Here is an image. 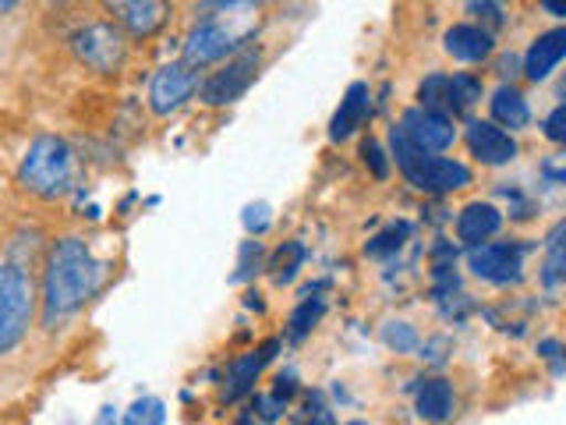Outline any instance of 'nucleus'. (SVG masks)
Segmentation results:
<instances>
[{"mask_svg": "<svg viewBox=\"0 0 566 425\" xmlns=\"http://www.w3.org/2000/svg\"><path fill=\"white\" fill-rule=\"evenodd\" d=\"M106 266L82 238H61L50 245L43 262V323L57 326L96 298Z\"/></svg>", "mask_w": 566, "mask_h": 425, "instance_id": "nucleus-1", "label": "nucleus"}, {"mask_svg": "<svg viewBox=\"0 0 566 425\" xmlns=\"http://www.w3.org/2000/svg\"><path fill=\"white\" fill-rule=\"evenodd\" d=\"M75 153L57 135H40L25 149L18 167V185L32 191L35 199H61L75 188Z\"/></svg>", "mask_w": 566, "mask_h": 425, "instance_id": "nucleus-2", "label": "nucleus"}, {"mask_svg": "<svg viewBox=\"0 0 566 425\" xmlns=\"http://www.w3.org/2000/svg\"><path fill=\"white\" fill-rule=\"evenodd\" d=\"M389 146H394V159L397 167L403 170V177L411 182L418 191H436V195H447V191H460L471 185V170L468 164L450 156H436V153H421L415 149L411 142L403 138L400 128L389 132Z\"/></svg>", "mask_w": 566, "mask_h": 425, "instance_id": "nucleus-3", "label": "nucleus"}, {"mask_svg": "<svg viewBox=\"0 0 566 425\" xmlns=\"http://www.w3.org/2000/svg\"><path fill=\"white\" fill-rule=\"evenodd\" d=\"M35 315V288L25 270L0 262V354L25 341Z\"/></svg>", "mask_w": 566, "mask_h": 425, "instance_id": "nucleus-4", "label": "nucleus"}, {"mask_svg": "<svg viewBox=\"0 0 566 425\" xmlns=\"http://www.w3.org/2000/svg\"><path fill=\"white\" fill-rule=\"evenodd\" d=\"M71 46H75V58L85 68L99 71V75H114V71H120L124 53H128V46H124V32L111 22H88L85 29L71 35Z\"/></svg>", "mask_w": 566, "mask_h": 425, "instance_id": "nucleus-5", "label": "nucleus"}, {"mask_svg": "<svg viewBox=\"0 0 566 425\" xmlns=\"http://www.w3.org/2000/svg\"><path fill=\"white\" fill-rule=\"evenodd\" d=\"M468 266L489 283H517L524 273V248L517 241H482L471 248Z\"/></svg>", "mask_w": 566, "mask_h": 425, "instance_id": "nucleus-6", "label": "nucleus"}, {"mask_svg": "<svg viewBox=\"0 0 566 425\" xmlns=\"http://www.w3.org/2000/svg\"><path fill=\"white\" fill-rule=\"evenodd\" d=\"M259 71V50H244L238 58H230L220 71H212V75L202 82V100L209 106H227L234 103L248 93V85H252Z\"/></svg>", "mask_w": 566, "mask_h": 425, "instance_id": "nucleus-7", "label": "nucleus"}, {"mask_svg": "<svg viewBox=\"0 0 566 425\" xmlns=\"http://www.w3.org/2000/svg\"><path fill=\"white\" fill-rule=\"evenodd\" d=\"M103 8L114 25L135 40H149L170 18V0H103Z\"/></svg>", "mask_w": 566, "mask_h": 425, "instance_id": "nucleus-8", "label": "nucleus"}, {"mask_svg": "<svg viewBox=\"0 0 566 425\" xmlns=\"http://www.w3.org/2000/svg\"><path fill=\"white\" fill-rule=\"evenodd\" d=\"M241 40H244L241 32L227 29L223 22L212 18V22H202V25L191 29V35L185 40V61L181 64H188L191 71L206 68V64H217V61L230 58V53L241 46Z\"/></svg>", "mask_w": 566, "mask_h": 425, "instance_id": "nucleus-9", "label": "nucleus"}, {"mask_svg": "<svg viewBox=\"0 0 566 425\" xmlns=\"http://www.w3.org/2000/svg\"><path fill=\"white\" fill-rule=\"evenodd\" d=\"M400 132L421 153H447L453 142H457L453 117L450 114H439V111H424V106H415V111L403 114Z\"/></svg>", "mask_w": 566, "mask_h": 425, "instance_id": "nucleus-10", "label": "nucleus"}, {"mask_svg": "<svg viewBox=\"0 0 566 425\" xmlns=\"http://www.w3.org/2000/svg\"><path fill=\"white\" fill-rule=\"evenodd\" d=\"M199 89V79H195V71L188 64H164L153 75L149 82V106L153 114L159 117H170L174 111H181V106L191 100V93Z\"/></svg>", "mask_w": 566, "mask_h": 425, "instance_id": "nucleus-11", "label": "nucleus"}, {"mask_svg": "<svg viewBox=\"0 0 566 425\" xmlns=\"http://www.w3.org/2000/svg\"><path fill=\"white\" fill-rule=\"evenodd\" d=\"M468 146H471V156L485 167H506L517 159V138L492 121L468 124Z\"/></svg>", "mask_w": 566, "mask_h": 425, "instance_id": "nucleus-12", "label": "nucleus"}, {"mask_svg": "<svg viewBox=\"0 0 566 425\" xmlns=\"http://www.w3.org/2000/svg\"><path fill=\"white\" fill-rule=\"evenodd\" d=\"M442 46H447V53L453 61H464V64H482L492 58V29L485 25H450L447 35H442Z\"/></svg>", "mask_w": 566, "mask_h": 425, "instance_id": "nucleus-13", "label": "nucleus"}, {"mask_svg": "<svg viewBox=\"0 0 566 425\" xmlns=\"http://www.w3.org/2000/svg\"><path fill=\"white\" fill-rule=\"evenodd\" d=\"M563 58H566V29L542 32L524 53V75L531 82H545L559 68Z\"/></svg>", "mask_w": 566, "mask_h": 425, "instance_id": "nucleus-14", "label": "nucleus"}, {"mask_svg": "<svg viewBox=\"0 0 566 425\" xmlns=\"http://www.w3.org/2000/svg\"><path fill=\"white\" fill-rule=\"evenodd\" d=\"M500 227H503V212L492 203H471L460 209V217H457V238L474 248L489 241L492 235H500Z\"/></svg>", "mask_w": 566, "mask_h": 425, "instance_id": "nucleus-15", "label": "nucleus"}, {"mask_svg": "<svg viewBox=\"0 0 566 425\" xmlns=\"http://www.w3.org/2000/svg\"><path fill=\"white\" fill-rule=\"evenodd\" d=\"M365 117H368V85L365 82H350L344 100H340V106H336L333 121H329V138L333 142L350 138L354 132L361 128Z\"/></svg>", "mask_w": 566, "mask_h": 425, "instance_id": "nucleus-16", "label": "nucleus"}, {"mask_svg": "<svg viewBox=\"0 0 566 425\" xmlns=\"http://www.w3.org/2000/svg\"><path fill=\"white\" fill-rule=\"evenodd\" d=\"M492 106V124H500V128H510L517 132L524 128V124L531 121V111H527V100L517 85H500L489 100Z\"/></svg>", "mask_w": 566, "mask_h": 425, "instance_id": "nucleus-17", "label": "nucleus"}, {"mask_svg": "<svg viewBox=\"0 0 566 425\" xmlns=\"http://www.w3.org/2000/svg\"><path fill=\"white\" fill-rule=\"evenodd\" d=\"M273 351H276V344L262 348V351H252V354H244V359H238L234 365H230V376H227V386H223V397H227V401H238L241 394H248V390H252V383L259 380L262 365L273 359Z\"/></svg>", "mask_w": 566, "mask_h": 425, "instance_id": "nucleus-18", "label": "nucleus"}, {"mask_svg": "<svg viewBox=\"0 0 566 425\" xmlns=\"http://www.w3.org/2000/svg\"><path fill=\"white\" fill-rule=\"evenodd\" d=\"M415 407L424 422H447L453 415V386L450 380H424L418 397H415Z\"/></svg>", "mask_w": 566, "mask_h": 425, "instance_id": "nucleus-19", "label": "nucleus"}, {"mask_svg": "<svg viewBox=\"0 0 566 425\" xmlns=\"http://www.w3.org/2000/svg\"><path fill=\"white\" fill-rule=\"evenodd\" d=\"M478 100H482V79L471 71H460L447 82V114H464Z\"/></svg>", "mask_w": 566, "mask_h": 425, "instance_id": "nucleus-20", "label": "nucleus"}, {"mask_svg": "<svg viewBox=\"0 0 566 425\" xmlns=\"http://www.w3.org/2000/svg\"><path fill=\"white\" fill-rule=\"evenodd\" d=\"M323 312H326V305H323V298H308L305 294V301L291 312V319H287V341H305V336L318 326V319H323Z\"/></svg>", "mask_w": 566, "mask_h": 425, "instance_id": "nucleus-21", "label": "nucleus"}, {"mask_svg": "<svg viewBox=\"0 0 566 425\" xmlns=\"http://www.w3.org/2000/svg\"><path fill=\"white\" fill-rule=\"evenodd\" d=\"M301 262H305V245H301V241H283V245L276 248L273 262H270L273 280H276V283H291L294 273L301 270Z\"/></svg>", "mask_w": 566, "mask_h": 425, "instance_id": "nucleus-22", "label": "nucleus"}, {"mask_svg": "<svg viewBox=\"0 0 566 425\" xmlns=\"http://www.w3.org/2000/svg\"><path fill=\"white\" fill-rule=\"evenodd\" d=\"M563 224H556L553 227V235H548V241H545V283L548 288H556V283L563 280Z\"/></svg>", "mask_w": 566, "mask_h": 425, "instance_id": "nucleus-23", "label": "nucleus"}, {"mask_svg": "<svg viewBox=\"0 0 566 425\" xmlns=\"http://www.w3.org/2000/svg\"><path fill=\"white\" fill-rule=\"evenodd\" d=\"M447 82H450V75H429L418 85V100H421L424 111L447 114Z\"/></svg>", "mask_w": 566, "mask_h": 425, "instance_id": "nucleus-24", "label": "nucleus"}, {"mask_svg": "<svg viewBox=\"0 0 566 425\" xmlns=\"http://www.w3.org/2000/svg\"><path fill=\"white\" fill-rule=\"evenodd\" d=\"M120 425H164V404H159L156 397H142L128 407V412H124Z\"/></svg>", "mask_w": 566, "mask_h": 425, "instance_id": "nucleus-25", "label": "nucleus"}, {"mask_svg": "<svg viewBox=\"0 0 566 425\" xmlns=\"http://www.w3.org/2000/svg\"><path fill=\"white\" fill-rule=\"evenodd\" d=\"M407 235H411V227H407V224L400 220V224H394V227H386L382 235L371 238L365 252H368V256H386V252H397V248L403 245V238H407Z\"/></svg>", "mask_w": 566, "mask_h": 425, "instance_id": "nucleus-26", "label": "nucleus"}, {"mask_svg": "<svg viewBox=\"0 0 566 425\" xmlns=\"http://www.w3.org/2000/svg\"><path fill=\"white\" fill-rule=\"evenodd\" d=\"M382 341H386V348L407 354V351L418 348V333H415V326H407V323H386L382 326Z\"/></svg>", "mask_w": 566, "mask_h": 425, "instance_id": "nucleus-27", "label": "nucleus"}, {"mask_svg": "<svg viewBox=\"0 0 566 425\" xmlns=\"http://www.w3.org/2000/svg\"><path fill=\"white\" fill-rule=\"evenodd\" d=\"M468 14L485 18L489 25H500L506 18V0H468Z\"/></svg>", "mask_w": 566, "mask_h": 425, "instance_id": "nucleus-28", "label": "nucleus"}, {"mask_svg": "<svg viewBox=\"0 0 566 425\" xmlns=\"http://www.w3.org/2000/svg\"><path fill=\"white\" fill-rule=\"evenodd\" d=\"M361 156H365V167L379 177V182H386V174H389V164H386V153L376 138H368L365 146H361Z\"/></svg>", "mask_w": 566, "mask_h": 425, "instance_id": "nucleus-29", "label": "nucleus"}, {"mask_svg": "<svg viewBox=\"0 0 566 425\" xmlns=\"http://www.w3.org/2000/svg\"><path fill=\"white\" fill-rule=\"evenodd\" d=\"M270 224H273V217H270V206H265V203L244 209V227H248V235H262V230L270 227Z\"/></svg>", "mask_w": 566, "mask_h": 425, "instance_id": "nucleus-30", "label": "nucleus"}, {"mask_svg": "<svg viewBox=\"0 0 566 425\" xmlns=\"http://www.w3.org/2000/svg\"><path fill=\"white\" fill-rule=\"evenodd\" d=\"M545 138L548 142H563L566 138V106L563 103L545 117Z\"/></svg>", "mask_w": 566, "mask_h": 425, "instance_id": "nucleus-31", "label": "nucleus"}, {"mask_svg": "<svg viewBox=\"0 0 566 425\" xmlns=\"http://www.w3.org/2000/svg\"><path fill=\"white\" fill-rule=\"evenodd\" d=\"M259 252H262V245H259V241H248V245L241 248V262H238L234 280H248V277H252V259H259Z\"/></svg>", "mask_w": 566, "mask_h": 425, "instance_id": "nucleus-32", "label": "nucleus"}, {"mask_svg": "<svg viewBox=\"0 0 566 425\" xmlns=\"http://www.w3.org/2000/svg\"><path fill=\"white\" fill-rule=\"evenodd\" d=\"M538 351L545 354L548 362H553V369H556V372H563V365H559V341H542V344H538Z\"/></svg>", "mask_w": 566, "mask_h": 425, "instance_id": "nucleus-33", "label": "nucleus"}, {"mask_svg": "<svg viewBox=\"0 0 566 425\" xmlns=\"http://www.w3.org/2000/svg\"><path fill=\"white\" fill-rule=\"evenodd\" d=\"M542 8L553 18H566V0H542Z\"/></svg>", "mask_w": 566, "mask_h": 425, "instance_id": "nucleus-34", "label": "nucleus"}, {"mask_svg": "<svg viewBox=\"0 0 566 425\" xmlns=\"http://www.w3.org/2000/svg\"><path fill=\"white\" fill-rule=\"evenodd\" d=\"M96 425H120V422H117V415H114V407H103L99 418H96Z\"/></svg>", "mask_w": 566, "mask_h": 425, "instance_id": "nucleus-35", "label": "nucleus"}, {"mask_svg": "<svg viewBox=\"0 0 566 425\" xmlns=\"http://www.w3.org/2000/svg\"><path fill=\"white\" fill-rule=\"evenodd\" d=\"M238 4H262V0H212V8H238Z\"/></svg>", "mask_w": 566, "mask_h": 425, "instance_id": "nucleus-36", "label": "nucleus"}, {"mask_svg": "<svg viewBox=\"0 0 566 425\" xmlns=\"http://www.w3.org/2000/svg\"><path fill=\"white\" fill-rule=\"evenodd\" d=\"M18 8V0H0V14H8V11H14Z\"/></svg>", "mask_w": 566, "mask_h": 425, "instance_id": "nucleus-37", "label": "nucleus"}, {"mask_svg": "<svg viewBox=\"0 0 566 425\" xmlns=\"http://www.w3.org/2000/svg\"><path fill=\"white\" fill-rule=\"evenodd\" d=\"M347 425H365V422H347Z\"/></svg>", "mask_w": 566, "mask_h": 425, "instance_id": "nucleus-38", "label": "nucleus"}]
</instances>
